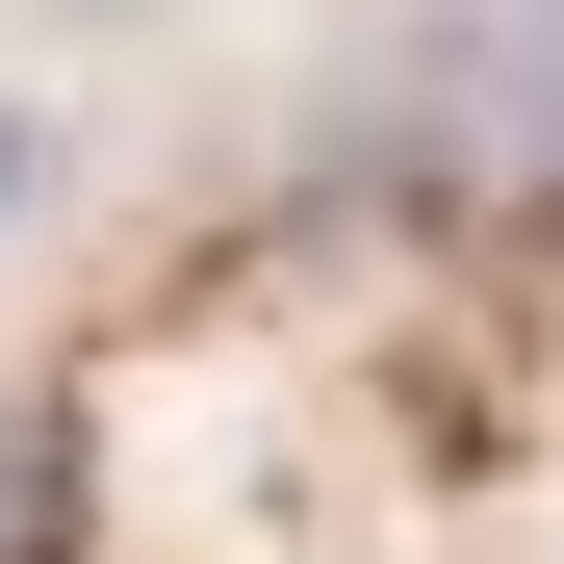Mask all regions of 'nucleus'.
<instances>
[{"label":"nucleus","mask_w":564,"mask_h":564,"mask_svg":"<svg viewBox=\"0 0 564 564\" xmlns=\"http://www.w3.org/2000/svg\"><path fill=\"white\" fill-rule=\"evenodd\" d=\"M411 129L462 180H513V206H564V0H462V26L411 52Z\"/></svg>","instance_id":"f257e3e1"},{"label":"nucleus","mask_w":564,"mask_h":564,"mask_svg":"<svg viewBox=\"0 0 564 564\" xmlns=\"http://www.w3.org/2000/svg\"><path fill=\"white\" fill-rule=\"evenodd\" d=\"M0 180H26V129H0Z\"/></svg>","instance_id":"f03ea898"}]
</instances>
